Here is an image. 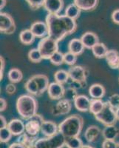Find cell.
Here are the masks:
<instances>
[{
  "label": "cell",
  "mask_w": 119,
  "mask_h": 148,
  "mask_svg": "<svg viewBox=\"0 0 119 148\" xmlns=\"http://www.w3.org/2000/svg\"><path fill=\"white\" fill-rule=\"evenodd\" d=\"M45 22L48 27V36L58 42L73 34L77 29L76 20L66 15L48 14Z\"/></svg>",
  "instance_id": "1"
},
{
  "label": "cell",
  "mask_w": 119,
  "mask_h": 148,
  "mask_svg": "<svg viewBox=\"0 0 119 148\" xmlns=\"http://www.w3.org/2000/svg\"><path fill=\"white\" fill-rule=\"evenodd\" d=\"M84 119L80 115L73 114L68 116L59 125V132L66 138L79 137L82 131Z\"/></svg>",
  "instance_id": "2"
},
{
  "label": "cell",
  "mask_w": 119,
  "mask_h": 148,
  "mask_svg": "<svg viewBox=\"0 0 119 148\" xmlns=\"http://www.w3.org/2000/svg\"><path fill=\"white\" fill-rule=\"evenodd\" d=\"M16 110L23 119L28 120L37 114L38 101L34 96L24 94L16 100Z\"/></svg>",
  "instance_id": "3"
},
{
  "label": "cell",
  "mask_w": 119,
  "mask_h": 148,
  "mask_svg": "<svg viewBox=\"0 0 119 148\" xmlns=\"http://www.w3.org/2000/svg\"><path fill=\"white\" fill-rule=\"evenodd\" d=\"M65 144L64 136L58 132L52 136L39 138L35 144V148H63Z\"/></svg>",
  "instance_id": "4"
},
{
  "label": "cell",
  "mask_w": 119,
  "mask_h": 148,
  "mask_svg": "<svg viewBox=\"0 0 119 148\" xmlns=\"http://www.w3.org/2000/svg\"><path fill=\"white\" fill-rule=\"evenodd\" d=\"M59 42L50 36L41 39L38 44V47L42 55L43 59H50L55 52L59 51Z\"/></svg>",
  "instance_id": "5"
},
{
  "label": "cell",
  "mask_w": 119,
  "mask_h": 148,
  "mask_svg": "<svg viewBox=\"0 0 119 148\" xmlns=\"http://www.w3.org/2000/svg\"><path fill=\"white\" fill-rule=\"evenodd\" d=\"M70 79L74 84H76L79 88H82L85 87L87 82L88 72L85 67L80 65L72 66L68 71Z\"/></svg>",
  "instance_id": "6"
},
{
  "label": "cell",
  "mask_w": 119,
  "mask_h": 148,
  "mask_svg": "<svg viewBox=\"0 0 119 148\" xmlns=\"http://www.w3.org/2000/svg\"><path fill=\"white\" fill-rule=\"evenodd\" d=\"M94 116L98 121L103 124L104 126L115 125L116 121L118 120L116 110L112 108H111L107 101L105 102V105L102 110Z\"/></svg>",
  "instance_id": "7"
},
{
  "label": "cell",
  "mask_w": 119,
  "mask_h": 148,
  "mask_svg": "<svg viewBox=\"0 0 119 148\" xmlns=\"http://www.w3.org/2000/svg\"><path fill=\"white\" fill-rule=\"evenodd\" d=\"M44 119L41 115L36 114L27 120L25 124V132L31 136H38L41 127Z\"/></svg>",
  "instance_id": "8"
},
{
  "label": "cell",
  "mask_w": 119,
  "mask_h": 148,
  "mask_svg": "<svg viewBox=\"0 0 119 148\" xmlns=\"http://www.w3.org/2000/svg\"><path fill=\"white\" fill-rule=\"evenodd\" d=\"M16 24L10 14L1 12L0 14V31L5 34H12L15 32Z\"/></svg>",
  "instance_id": "9"
},
{
  "label": "cell",
  "mask_w": 119,
  "mask_h": 148,
  "mask_svg": "<svg viewBox=\"0 0 119 148\" xmlns=\"http://www.w3.org/2000/svg\"><path fill=\"white\" fill-rule=\"evenodd\" d=\"M64 89L63 84L58 82H53L50 84L47 89L49 97L53 100H60L63 99L64 95Z\"/></svg>",
  "instance_id": "10"
},
{
  "label": "cell",
  "mask_w": 119,
  "mask_h": 148,
  "mask_svg": "<svg viewBox=\"0 0 119 148\" xmlns=\"http://www.w3.org/2000/svg\"><path fill=\"white\" fill-rule=\"evenodd\" d=\"M72 105L71 102L65 99H62L59 100L53 108L52 113L55 116H63L70 112Z\"/></svg>",
  "instance_id": "11"
},
{
  "label": "cell",
  "mask_w": 119,
  "mask_h": 148,
  "mask_svg": "<svg viewBox=\"0 0 119 148\" xmlns=\"http://www.w3.org/2000/svg\"><path fill=\"white\" fill-rule=\"evenodd\" d=\"M30 29L34 34L36 38L43 39L48 36V27L46 22L37 21L31 25Z\"/></svg>",
  "instance_id": "12"
},
{
  "label": "cell",
  "mask_w": 119,
  "mask_h": 148,
  "mask_svg": "<svg viewBox=\"0 0 119 148\" xmlns=\"http://www.w3.org/2000/svg\"><path fill=\"white\" fill-rule=\"evenodd\" d=\"M44 8L48 14H59L64 8L63 0H45Z\"/></svg>",
  "instance_id": "13"
},
{
  "label": "cell",
  "mask_w": 119,
  "mask_h": 148,
  "mask_svg": "<svg viewBox=\"0 0 119 148\" xmlns=\"http://www.w3.org/2000/svg\"><path fill=\"white\" fill-rule=\"evenodd\" d=\"M8 127L13 136H20L25 132V125L21 119H14L8 122Z\"/></svg>",
  "instance_id": "14"
},
{
  "label": "cell",
  "mask_w": 119,
  "mask_h": 148,
  "mask_svg": "<svg viewBox=\"0 0 119 148\" xmlns=\"http://www.w3.org/2000/svg\"><path fill=\"white\" fill-rule=\"evenodd\" d=\"M73 102L76 109L80 112L86 113L90 111L91 99L85 95H78Z\"/></svg>",
  "instance_id": "15"
},
{
  "label": "cell",
  "mask_w": 119,
  "mask_h": 148,
  "mask_svg": "<svg viewBox=\"0 0 119 148\" xmlns=\"http://www.w3.org/2000/svg\"><path fill=\"white\" fill-rule=\"evenodd\" d=\"M81 40L85 48L91 49V50L99 42L98 36L95 33L90 32V31L84 33L81 37Z\"/></svg>",
  "instance_id": "16"
},
{
  "label": "cell",
  "mask_w": 119,
  "mask_h": 148,
  "mask_svg": "<svg viewBox=\"0 0 119 148\" xmlns=\"http://www.w3.org/2000/svg\"><path fill=\"white\" fill-rule=\"evenodd\" d=\"M41 132L45 137L52 136L59 132V126L53 121L44 120L41 127Z\"/></svg>",
  "instance_id": "17"
},
{
  "label": "cell",
  "mask_w": 119,
  "mask_h": 148,
  "mask_svg": "<svg viewBox=\"0 0 119 148\" xmlns=\"http://www.w3.org/2000/svg\"><path fill=\"white\" fill-rule=\"evenodd\" d=\"M32 77L34 79L38 88H39L40 96H42L44 92L47 90L49 85H50L48 77L45 75H43V74H37V75L33 76Z\"/></svg>",
  "instance_id": "18"
},
{
  "label": "cell",
  "mask_w": 119,
  "mask_h": 148,
  "mask_svg": "<svg viewBox=\"0 0 119 148\" xmlns=\"http://www.w3.org/2000/svg\"><path fill=\"white\" fill-rule=\"evenodd\" d=\"M74 3L81 10L91 11L97 8L98 0H74Z\"/></svg>",
  "instance_id": "19"
},
{
  "label": "cell",
  "mask_w": 119,
  "mask_h": 148,
  "mask_svg": "<svg viewBox=\"0 0 119 148\" xmlns=\"http://www.w3.org/2000/svg\"><path fill=\"white\" fill-rule=\"evenodd\" d=\"M85 47L83 45L81 39H72L68 44L69 52L72 53L76 56H79L84 51Z\"/></svg>",
  "instance_id": "20"
},
{
  "label": "cell",
  "mask_w": 119,
  "mask_h": 148,
  "mask_svg": "<svg viewBox=\"0 0 119 148\" xmlns=\"http://www.w3.org/2000/svg\"><path fill=\"white\" fill-rule=\"evenodd\" d=\"M108 66L112 69H118L119 66V53L116 50H109L105 57Z\"/></svg>",
  "instance_id": "21"
},
{
  "label": "cell",
  "mask_w": 119,
  "mask_h": 148,
  "mask_svg": "<svg viewBox=\"0 0 119 148\" xmlns=\"http://www.w3.org/2000/svg\"><path fill=\"white\" fill-rule=\"evenodd\" d=\"M101 132V129L98 126H96V125H90L86 130L85 133H84V138L87 140V142L92 143L96 140H97Z\"/></svg>",
  "instance_id": "22"
},
{
  "label": "cell",
  "mask_w": 119,
  "mask_h": 148,
  "mask_svg": "<svg viewBox=\"0 0 119 148\" xmlns=\"http://www.w3.org/2000/svg\"><path fill=\"white\" fill-rule=\"evenodd\" d=\"M105 88L101 84H93L89 88V94L92 99H101L105 95Z\"/></svg>",
  "instance_id": "23"
},
{
  "label": "cell",
  "mask_w": 119,
  "mask_h": 148,
  "mask_svg": "<svg viewBox=\"0 0 119 148\" xmlns=\"http://www.w3.org/2000/svg\"><path fill=\"white\" fill-rule=\"evenodd\" d=\"M37 137L38 136H31L26 132H25L23 134L18 136L17 142L25 145L27 148H35V144L38 140Z\"/></svg>",
  "instance_id": "24"
},
{
  "label": "cell",
  "mask_w": 119,
  "mask_h": 148,
  "mask_svg": "<svg viewBox=\"0 0 119 148\" xmlns=\"http://www.w3.org/2000/svg\"><path fill=\"white\" fill-rule=\"evenodd\" d=\"M119 134V130L115 125L105 126L102 130V136L104 139L115 140Z\"/></svg>",
  "instance_id": "25"
},
{
  "label": "cell",
  "mask_w": 119,
  "mask_h": 148,
  "mask_svg": "<svg viewBox=\"0 0 119 148\" xmlns=\"http://www.w3.org/2000/svg\"><path fill=\"white\" fill-rule=\"evenodd\" d=\"M36 36L30 29L23 30L19 34V40L23 45H30L34 42Z\"/></svg>",
  "instance_id": "26"
},
{
  "label": "cell",
  "mask_w": 119,
  "mask_h": 148,
  "mask_svg": "<svg viewBox=\"0 0 119 148\" xmlns=\"http://www.w3.org/2000/svg\"><path fill=\"white\" fill-rule=\"evenodd\" d=\"M108 51L109 50L107 49V46L104 43H100V42H98L97 45H96L92 48V53H93L94 56L97 59L105 58Z\"/></svg>",
  "instance_id": "27"
},
{
  "label": "cell",
  "mask_w": 119,
  "mask_h": 148,
  "mask_svg": "<svg viewBox=\"0 0 119 148\" xmlns=\"http://www.w3.org/2000/svg\"><path fill=\"white\" fill-rule=\"evenodd\" d=\"M81 10L75 3L69 5L65 9V15L69 18L76 20L80 16Z\"/></svg>",
  "instance_id": "28"
},
{
  "label": "cell",
  "mask_w": 119,
  "mask_h": 148,
  "mask_svg": "<svg viewBox=\"0 0 119 148\" xmlns=\"http://www.w3.org/2000/svg\"><path fill=\"white\" fill-rule=\"evenodd\" d=\"M8 78L10 82L16 84L22 81L23 79V74L22 71L18 68H12L8 73Z\"/></svg>",
  "instance_id": "29"
},
{
  "label": "cell",
  "mask_w": 119,
  "mask_h": 148,
  "mask_svg": "<svg viewBox=\"0 0 119 148\" xmlns=\"http://www.w3.org/2000/svg\"><path fill=\"white\" fill-rule=\"evenodd\" d=\"M105 105V102L101 99H91L90 108V112L94 116L97 115L103 110Z\"/></svg>",
  "instance_id": "30"
},
{
  "label": "cell",
  "mask_w": 119,
  "mask_h": 148,
  "mask_svg": "<svg viewBox=\"0 0 119 148\" xmlns=\"http://www.w3.org/2000/svg\"><path fill=\"white\" fill-rule=\"evenodd\" d=\"M54 79H55V81L59 84H65L70 79L68 71H66L64 70H59L54 74Z\"/></svg>",
  "instance_id": "31"
},
{
  "label": "cell",
  "mask_w": 119,
  "mask_h": 148,
  "mask_svg": "<svg viewBox=\"0 0 119 148\" xmlns=\"http://www.w3.org/2000/svg\"><path fill=\"white\" fill-rule=\"evenodd\" d=\"M84 145L82 140L79 137L66 138L65 146L67 148H81Z\"/></svg>",
  "instance_id": "32"
},
{
  "label": "cell",
  "mask_w": 119,
  "mask_h": 148,
  "mask_svg": "<svg viewBox=\"0 0 119 148\" xmlns=\"http://www.w3.org/2000/svg\"><path fill=\"white\" fill-rule=\"evenodd\" d=\"M28 58L34 63H39L43 59L42 53L38 48L31 49L28 53Z\"/></svg>",
  "instance_id": "33"
},
{
  "label": "cell",
  "mask_w": 119,
  "mask_h": 148,
  "mask_svg": "<svg viewBox=\"0 0 119 148\" xmlns=\"http://www.w3.org/2000/svg\"><path fill=\"white\" fill-rule=\"evenodd\" d=\"M78 96L77 90L75 88L73 87H69L67 89H65L64 91V95L63 99H65L68 100L71 102V101H74L76 98Z\"/></svg>",
  "instance_id": "34"
},
{
  "label": "cell",
  "mask_w": 119,
  "mask_h": 148,
  "mask_svg": "<svg viewBox=\"0 0 119 148\" xmlns=\"http://www.w3.org/2000/svg\"><path fill=\"white\" fill-rule=\"evenodd\" d=\"M50 61H51V62L52 63L53 65H62V64L64 62V54L62 53V52H60V51H57V52H55V53L51 56V59H50Z\"/></svg>",
  "instance_id": "35"
},
{
  "label": "cell",
  "mask_w": 119,
  "mask_h": 148,
  "mask_svg": "<svg viewBox=\"0 0 119 148\" xmlns=\"http://www.w3.org/2000/svg\"><path fill=\"white\" fill-rule=\"evenodd\" d=\"M78 59V56L70 52H67L64 54V63L67 65L73 66L76 64Z\"/></svg>",
  "instance_id": "36"
},
{
  "label": "cell",
  "mask_w": 119,
  "mask_h": 148,
  "mask_svg": "<svg viewBox=\"0 0 119 148\" xmlns=\"http://www.w3.org/2000/svg\"><path fill=\"white\" fill-rule=\"evenodd\" d=\"M13 134L10 131L8 127H5L0 129V141L3 142H9L12 138Z\"/></svg>",
  "instance_id": "37"
},
{
  "label": "cell",
  "mask_w": 119,
  "mask_h": 148,
  "mask_svg": "<svg viewBox=\"0 0 119 148\" xmlns=\"http://www.w3.org/2000/svg\"><path fill=\"white\" fill-rule=\"evenodd\" d=\"M108 104L110 105L111 108H112L115 110L119 108V94L115 93L112 96H109L107 101Z\"/></svg>",
  "instance_id": "38"
},
{
  "label": "cell",
  "mask_w": 119,
  "mask_h": 148,
  "mask_svg": "<svg viewBox=\"0 0 119 148\" xmlns=\"http://www.w3.org/2000/svg\"><path fill=\"white\" fill-rule=\"evenodd\" d=\"M29 7L33 10H38L42 7H44L45 0H26Z\"/></svg>",
  "instance_id": "39"
},
{
  "label": "cell",
  "mask_w": 119,
  "mask_h": 148,
  "mask_svg": "<svg viewBox=\"0 0 119 148\" xmlns=\"http://www.w3.org/2000/svg\"><path fill=\"white\" fill-rule=\"evenodd\" d=\"M117 144L115 140L104 139L102 142L101 148H117Z\"/></svg>",
  "instance_id": "40"
},
{
  "label": "cell",
  "mask_w": 119,
  "mask_h": 148,
  "mask_svg": "<svg viewBox=\"0 0 119 148\" xmlns=\"http://www.w3.org/2000/svg\"><path fill=\"white\" fill-rule=\"evenodd\" d=\"M5 91H6L8 94H14V93L16 92V87L14 84V83L10 82V84H8L6 85V87H5Z\"/></svg>",
  "instance_id": "41"
},
{
  "label": "cell",
  "mask_w": 119,
  "mask_h": 148,
  "mask_svg": "<svg viewBox=\"0 0 119 148\" xmlns=\"http://www.w3.org/2000/svg\"><path fill=\"white\" fill-rule=\"evenodd\" d=\"M111 18H112V22L114 23L119 25V9H116L112 12Z\"/></svg>",
  "instance_id": "42"
},
{
  "label": "cell",
  "mask_w": 119,
  "mask_h": 148,
  "mask_svg": "<svg viewBox=\"0 0 119 148\" xmlns=\"http://www.w3.org/2000/svg\"><path fill=\"white\" fill-rule=\"evenodd\" d=\"M0 74H1V76H0V79L2 80L3 79V73H4V70H5V59H4L3 56H1V57H0Z\"/></svg>",
  "instance_id": "43"
},
{
  "label": "cell",
  "mask_w": 119,
  "mask_h": 148,
  "mask_svg": "<svg viewBox=\"0 0 119 148\" xmlns=\"http://www.w3.org/2000/svg\"><path fill=\"white\" fill-rule=\"evenodd\" d=\"M7 101H6V100L4 99V98H1L0 99V111L1 112H3V111H5V110H6V108H7Z\"/></svg>",
  "instance_id": "44"
},
{
  "label": "cell",
  "mask_w": 119,
  "mask_h": 148,
  "mask_svg": "<svg viewBox=\"0 0 119 148\" xmlns=\"http://www.w3.org/2000/svg\"><path fill=\"white\" fill-rule=\"evenodd\" d=\"M8 125V123L7 122L6 119H5L3 116H0V129L7 127Z\"/></svg>",
  "instance_id": "45"
},
{
  "label": "cell",
  "mask_w": 119,
  "mask_h": 148,
  "mask_svg": "<svg viewBox=\"0 0 119 148\" xmlns=\"http://www.w3.org/2000/svg\"><path fill=\"white\" fill-rule=\"evenodd\" d=\"M10 148H27L25 145H22V144L18 143V142H14V143L11 144L10 146Z\"/></svg>",
  "instance_id": "46"
},
{
  "label": "cell",
  "mask_w": 119,
  "mask_h": 148,
  "mask_svg": "<svg viewBox=\"0 0 119 148\" xmlns=\"http://www.w3.org/2000/svg\"><path fill=\"white\" fill-rule=\"evenodd\" d=\"M10 145H8V142H0V148H10Z\"/></svg>",
  "instance_id": "47"
},
{
  "label": "cell",
  "mask_w": 119,
  "mask_h": 148,
  "mask_svg": "<svg viewBox=\"0 0 119 148\" xmlns=\"http://www.w3.org/2000/svg\"><path fill=\"white\" fill-rule=\"evenodd\" d=\"M6 3H7V0H0V9L1 10L5 7Z\"/></svg>",
  "instance_id": "48"
},
{
  "label": "cell",
  "mask_w": 119,
  "mask_h": 148,
  "mask_svg": "<svg viewBox=\"0 0 119 148\" xmlns=\"http://www.w3.org/2000/svg\"><path fill=\"white\" fill-rule=\"evenodd\" d=\"M81 148H94L93 147H92V146H90V145H83L82 147H81Z\"/></svg>",
  "instance_id": "49"
},
{
  "label": "cell",
  "mask_w": 119,
  "mask_h": 148,
  "mask_svg": "<svg viewBox=\"0 0 119 148\" xmlns=\"http://www.w3.org/2000/svg\"><path fill=\"white\" fill-rule=\"evenodd\" d=\"M116 116H117L118 120H119V108H118V109L116 110Z\"/></svg>",
  "instance_id": "50"
},
{
  "label": "cell",
  "mask_w": 119,
  "mask_h": 148,
  "mask_svg": "<svg viewBox=\"0 0 119 148\" xmlns=\"http://www.w3.org/2000/svg\"><path fill=\"white\" fill-rule=\"evenodd\" d=\"M117 148H119V143L117 144Z\"/></svg>",
  "instance_id": "51"
},
{
  "label": "cell",
  "mask_w": 119,
  "mask_h": 148,
  "mask_svg": "<svg viewBox=\"0 0 119 148\" xmlns=\"http://www.w3.org/2000/svg\"><path fill=\"white\" fill-rule=\"evenodd\" d=\"M118 70H119V66H118Z\"/></svg>",
  "instance_id": "52"
}]
</instances>
